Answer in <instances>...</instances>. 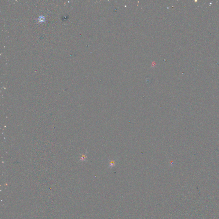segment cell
<instances>
[{
    "label": "cell",
    "mask_w": 219,
    "mask_h": 219,
    "mask_svg": "<svg viewBox=\"0 0 219 219\" xmlns=\"http://www.w3.org/2000/svg\"><path fill=\"white\" fill-rule=\"evenodd\" d=\"M118 161V159L114 158L108 160V167L109 168H112L113 167H115L116 164V162Z\"/></svg>",
    "instance_id": "1"
}]
</instances>
